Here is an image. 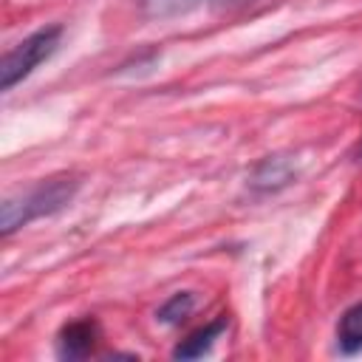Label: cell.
I'll return each instance as SVG.
<instances>
[{"label":"cell","mask_w":362,"mask_h":362,"mask_svg":"<svg viewBox=\"0 0 362 362\" xmlns=\"http://www.w3.org/2000/svg\"><path fill=\"white\" fill-rule=\"evenodd\" d=\"M59 34L62 28L59 25H48V28H40L34 31L31 37H25L23 42H17L0 62V85L3 90H11L20 79H25L42 59H48L54 51H57V42H59Z\"/></svg>","instance_id":"cell-2"},{"label":"cell","mask_w":362,"mask_h":362,"mask_svg":"<svg viewBox=\"0 0 362 362\" xmlns=\"http://www.w3.org/2000/svg\"><path fill=\"white\" fill-rule=\"evenodd\" d=\"M337 337H339V348L345 354L362 351V303H356L354 308H348L342 314L339 328H337Z\"/></svg>","instance_id":"cell-5"},{"label":"cell","mask_w":362,"mask_h":362,"mask_svg":"<svg viewBox=\"0 0 362 362\" xmlns=\"http://www.w3.org/2000/svg\"><path fill=\"white\" fill-rule=\"evenodd\" d=\"M192 311V294H175V297H170L161 308H158V320L161 322H178V320H184L187 314Z\"/></svg>","instance_id":"cell-8"},{"label":"cell","mask_w":362,"mask_h":362,"mask_svg":"<svg viewBox=\"0 0 362 362\" xmlns=\"http://www.w3.org/2000/svg\"><path fill=\"white\" fill-rule=\"evenodd\" d=\"M223 331H226V320L221 317V320H215V322L198 328L195 334H189V337L173 351V356H175V359H198V356H204V354L212 348V342H215Z\"/></svg>","instance_id":"cell-4"},{"label":"cell","mask_w":362,"mask_h":362,"mask_svg":"<svg viewBox=\"0 0 362 362\" xmlns=\"http://www.w3.org/2000/svg\"><path fill=\"white\" fill-rule=\"evenodd\" d=\"M359 156H362V147H359Z\"/></svg>","instance_id":"cell-9"},{"label":"cell","mask_w":362,"mask_h":362,"mask_svg":"<svg viewBox=\"0 0 362 362\" xmlns=\"http://www.w3.org/2000/svg\"><path fill=\"white\" fill-rule=\"evenodd\" d=\"M206 3H212V0H141V11L147 17H178V14L195 11ZM218 3H223V0H218Z\"/></svg>","instance_id":"cell-6"},{"label":"cell","mask_w":362,"mask_h":362,"mask_svg":"<svg viewBox=\"0 0 362 362\" xmlns=\"http://www.w3.org/2000/svg\"><path fill=\"white\" fill-rule=\"evenodd\" d=\"M74 189H76V181H71V178H51V181H42V184L31 187L28 192H23L17 198H6L3 212H0V232L11 235L14 229L25 226L28 221L62 209L71 201Z\"/></svg>","instance_id":"cell-1"},{"label":"cell","mask_w":362,"mask_h":362,"mask_svg":"<svg viewBox=\"0 0 362 362\" xmlns=\"http://www.w3.org/2000/svg\"><path fill=\"white\" fill-rule=\"evenodd\" d=\"M96 339H99V325L93 320H76V322L65 325L59 334V356H65V359L88 356L93 351Z\"/></svg>","instance_id":"cell-3"},{"label":"cell","mask_w":362,"mask_h":362,"mask_svg":"<svg viewBox=\"0 0 362 362\" xmlns=\"http://www.w3.org/2000/svg\"><path fill=\"white\" fill-rule=\"evenodd\" d=\"M288 178H291V167H288L283 158H266V161L260 164L257 175H255V187L269 189V187H280V184H286Z\"/></svg>","instance_id":"cell-7"}]
</instances>
